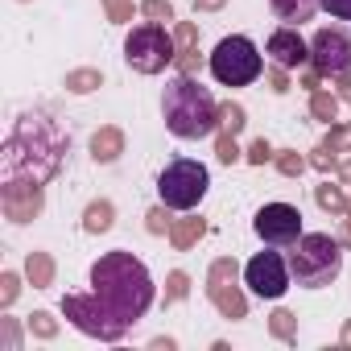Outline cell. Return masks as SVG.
I'll return each mask as SVG.
<instances>
[{
    "instance_id": "obj_11",
    "label": "cell",
    "mask_w": 351,
    "mask_h": 351,
    "mask_svg": "<svg viewBox=\"0 0 351 351\" xmlns=\"http://www.w3.org/2000/svg\"><path fill=\"white\" fill-rule=\"evenodd\" d=\"M310 66L322 79L351 75V34L347 29H318L310 38Z\"/></svg>"
},
{
    "instance_id": "obj_20",
    "label": "cell",
    "mask_w": 351,
    "mask_h": 351,
    "mask_svg": "<svg viewBox=\"0 0 351 351\" xmlns=\"http://www.w3.org/2000/svg\"><path fill=\"white\" fill-rule=\"evenodd\" d=\"M99 87H104V71H95V66H79V71L66 75V91L71 95H91Z\"/></svg>"
},
{
    "instance_id": "obj_5",
    "label": "cell",
    "mask_w": 351,
    "mask_h": 351,
    "mask_svg": "<svg viewBox=\"0 0 351 351\" xmlns=\"http://www.w3.org/2000/svg\"><path fill=\"white\" fill-rule=\"evenodd\" d=\"M62 314H66V322H71L75 330H83V335H91V339H99V343H120L124 330L132 326V322L120 318L95 289H91V293H66V298H62Z\"/></svg>"
},
{
    "instance_id": "obj_10",
    "label": "cell",
    "mask_w": 351,
    "mask_h": 351,
    "mask_svg": "<svg viewBox=\"0 0 351 351\" xmlns=\"http://www.w3.org/2000/svg\"><path fill=\"white\" fill-rule=\"evenodd\" d=\"M252 232L273 248H293L302 240V211L289 203H265L252 219Z\"/></svg>"
},
{
    "instance_id": "obj_29",
    "label": "cell",
    "mask_w": 351,
    "mask_h": 351,
    "mask_svg": "<svg viewBox=\"0 0 351 351\" xmlns=\"http://www.w3.org/2000/svg\"><path fill=\"white\" fill-rule=\"evenodd\" d=\"M215 157L223 161V165H236L244 153H240V145H236V136L232 132H219V141H215Z\"/></svg>"
},
{
    "instance_id": "obj_22",
    "label": "cell",
    "mask_w": 351,
    "mask_h": 351,
    "mask_svg": "<svg viewBox=\"0 0 351 351\" xmlns=\"http://www.w3.org/2000/svg\"><path fill=\"white\" fill-rule=\"evenodd\" d=\"M314 203H318L326 215H347V195H343L339 186H330V182L314 186Z\"/></svg>"
},
{
    "instance_id": "obj_7",
    "label": "cell",
    "mask_w": 351,
    "mask_h": 351,
    "mask_svg": "<svg viewBox=\"0 0 351 351\" xmlns=\"http://www.w3.org/2000/svg\"><path fill=\"white\" fill-rule=\"evenodd\" d=\"M173 58H178V42L173 34H165L161 21H145L124 38V62L136 75H161Z\"/></svg>"
},
{
    "instance_id": "obj_30",
    "label": "cell",
    "mask_w": 351,
    "mask_h": 351,
    "mask_svg": "<svg viewBox=\"0 0 351 351\" xmlns=\"http://www.w3.org/2000/svg\"><path fill=\"white\" fill-rule=\"evenodd\" d=\"M104 13L112 25H128L132 21V0H104Z\"/></svg>"
},
{
    "instance_id": "obj_37",
    "label": "cell",
    "mask_w": 351,
    "mask_h": 351,
    "mask_svg": "<svg viewBox=\"0 0 351 351\" xmlns=\"http://www.w3.org/2000/svg\"><path fill=\"white\" fill-rule=\"evenodd\" d=\"M269 87H273V91H277V95H285V91H289V87H293V83H289V71H285V66H277V62H273V66H269Z\"/></svg>"
},
{
    "instance_id": "obj_13",
    "label": "cell",
    "mask_w": 351,
    "mask_h": 351,
    "mask_svg": "<svg viewBox=\"0 0 351 351\" xmlns=\"http://www.w3.org/2000/svg\"><path fill=\"white\" fill-rule=\"evenodd\" d=\"M0 207H5V219L29 223V219L42 215L46 191H42V182H5V186H0Z\"/></svg>"
},
{
    "instance_id": "obj_31",
    "label": "cell",
    "mask_w": 351,
    "mask_h": 351,
    "mask_svg": "<svg viewBox=\"0 0 351 351\" xmlns=\"http://www.w3.org/2000/svg\"><path fill=\"white\" fill-rule=\"evenodd\" d=\"M169 228H173V219L165 215V203H161V207H153V211L145 215V232H149V236H165Z\"/></svg>"
},
{
    "instance_id": "obj_26",
    "label": "cell",
    "mask_w": 351,
    "mask_h": 351,
    "mask_svg": "<svg viewBox=\"0 0 351 351\" xmlns=\"http://www.w3.org/2000/svg\"><path fill=\"white\" fill-rule=\"evenodd\" d=\"M29 335H38V339H54V335H58V318H54L50 310H34V314H29Z\"/></svg>"
},
{
    "instance_id": "obj_38",
    "label": "cell",
    "mask_w": 351,
    "mask_h": 351,
    "mask_svg": "<svg viewBox=\"0 0 351 351\" xmlns=\"http://www.w3.org/2000/svg\"><path fill=\"white\" fill-rule=\"evenodd\" d=\"M310 165H314V169H322V173H326V169H339V161H335V153H330L326 145H318V149L310 153Z\"/></svg>"
},
{
    "instance_id": "obj_23",
    "label": "cell",
    "mask_w": 351,
    "mask_h": 351,
    "mask_svg": "<svg viewBox=\"0 0 351 351\" xmlns=\"http://www.w3.org/2000/svg\"><path fill=\"white\" fill-rule=\"evenodd\" d=\"M269 330H273V339L293 343V339H298V314H293V310H273V314H269Z\"/></svg>"
},
{
    "instance_id": "obj_19",
    "label": "cell",
    "mask_w": 351,
    "mask_h": 351,
    "mask_svg": "<svg viewBox=\"0 0 351 351\" xmlns=\"http://www.w3.org/2000/svg\"><path fill=\"white\" fill-rule=\"evenodd\" d=\"M112 223H116V207H112L108 199L87 203V211H83V232L99 236V232H112Z\"/></svg>"
},
{
    "instance_id": "obj_32",
    "label": "cell",
    "mask_w": 351,
    "mask_h": 351,
    "mask_svg": "<svg viewBox=\"0 0 351 351\" xmlns=\"http://www.w3.org/2000/svg\"><path fill=\"white\" fill-rule=\"evenodd\" d=\"M173 42H178V50H195L199 46V25L195 21H178L173 25Z\"/></svg>"
},
{
    "instance_id": "obj_36",
    "label": "cell",
    "mask_w": 351,
    "mask_h": 351,
    "mask_svg": "<svg viewBox=\"0 0 351 351\" xmlns=\"http://www.w3.org/2000/svg\"><path fill=\"white\" fill-rule=\"evenodd\" d=\"M244 157H248L252 165H265V161H273V145L261 136V141H252V145H248V153H244Z\"/></svg>"
},
{
    "instance_id": "obj_14",
    "label": "cell",
    "mask_w": 351,
    "mask_h": 351,
    "mask_svg": "<svg viewBox=\"0 0 351 351\" xmlns=\"http://www.w3.org/2000/svg\"><path fill=\"white\" fill-rule=\"evenodd\" d=\"M265 54H269L277 66H285V71H298L302 62H310V46L302 42V34H298L293 25H285V29H273V34H269V46H265Z\"/></svg>"
},
{
    "instance_id": "obj_34",
    "label": "cell",
    "mask_w": 351,
    "mask_h": 351,
    "mask_svg": "<svg viewBox=\"0 0 351 351\" xmlns=\"http://www.w3.org/2000/svg\"><path fill=\"white\" fill-rule=\"evenodd\" d=\"M141 13L149 21H173V5H169V0H141Z\"/></svg>"
},
{
    "instance_id": "obj_41",
    "label": "cell",
    "mask_w": 351,
    "mask_h": 351,
    "mask_svg": "<svg viewBox=\"0 0 351 351\" xmlns=\"http://www.w3.org/2000/svg\"><path fill=\"white\" fill-rule=\"evenodd\" d=\"M335 95L343 104H351V75H335Z\"/></svg>"
},
{
    "instance_id": "obj_35",
    "label": "cell",
    "mask_w": 351,
    "mask_h": 351,
    "mask_svg": "<svg viewBox=\"0 0 351 351\" xmlns=\"http://www.w3.org/2000/svg\"><path fill=\"white\" fill-rule=\"evenodd\" d=\"M0 347H5V351H17L21 347V326L13 318H0Z\"/></svg>"
},
{
    "instance_id": "obj_6",
    "label": "cell",
    "mask_w": 351,
    "mask_h": 351,
    "mask_svg": "<svg viewBox=\"0 0 351 351\" xmlns=\"http://www.w3.org/2000/svg\"><path fill=\"white\" fill-rule=\"evenodd\" d=\"M207 186H211V173H207V165L195 161V157L169 161V165L161 169V178H157V195H161V203H165L169 211H195V207L203 203Z\"/></svg>"
},
{
    "instance_id": "obj_16",
    "label": "cell",
    "mask_w": 351,
    "mask_h": 351,
    "mask_svg": "<svg viewBox=\"0 0 351 351\" xmlns=\"http://www.w3.org/2000/svg\"><path fill=\"white\" fill-rule=\"evenodd\" d=\"M203 236H207V219H203V215H186V219H173V228H169V244L178 248V252L195 248V244H199Z\"/></svg>"
},
{
    "instance_id": "obj_28",
    "label": "cell",
    "mask_w": 351,
    "mask_h": 351,
    "mask_svg": "<svg viewBox=\"0 0 351 351\" xmlns=\"http://www.w3.org/2000/svg\"><path fill=\"white\" fill-rule=\"evenodd\" d=\"M191 293V277L182 273V269H173L169 277H165V302H182Z\"/></svg>"
},
{
    "instance_id": "obj_43",
    "label": "cell",
    "mask_w": 351,
    "mask_h": 351,
    "mask_svg": "<svg viewBox=\"0 0 351 351\" xmlns=\"http://www.w3.org/2000/svg\"><path fill=\"white\" fill-rule=\"evenodd\" d=\"M223 5H228V0H195V13H215Z\"/></svg>"
},
{
    "instance_id": "obj_47",
    "label": "cell",
    "mask_w": 351,
    "mask_h": 351,
    "mask_svg": "<svg viewBox=\"0 0 351 351\" xmlns=\"http://www.w3.org/2000/svg\"><path fill=\"white\" fill-rule=\"evenodd\" d=\"M347 244H351V232H347Z\"/></svg>"
},
{
    "instance_id": "obj_18",
    "label": "cell",
    "mask_w": 351,
    "mask_h": 351,
    "mask_svg": "<svg viewBox=\"0 0 351 351\" xmlns=\"http://www.w3.org/2000/svg\"><path fill=\"white\" fill-rule=\"evenodd\" d=\"M318 5H322V0H269V9H273L281 21H289V25L310 21V17L318 13Z\"/></svg>"
},
{
    "instance_id": "obj_45",
    "label": "cell",
    "mask_w": 351,
    "mask_h": 351,
    "mask_svg": "<svg viewBox=\"0 0 351 351\" xmlns=\"http://www.w3.org/2000/svg\"><path fill=\"white\" fill-rule=\"evenodd\" d=\"M343 347H351V318L343 322Z\"/></svg>"
},
{
    "instance_id": "obj_46",
    "label": "cell",
    "mask_w": 351,
    "mask_h": 351,
    "mask_svg": "<svg viewBox=\"0 0 351 351\" xmlns=\"http://www.w3.org/2000/svg\"><path fill=\"white\" fill-rule=\"evenodd\" d=\"M343 223H347V232H351V199H347V219H343Z\"/></svg>"
},
{
    "instance_id": "obj_3",
    "label": "cell",
    "mask_w": 351,
    "mask_h": 351,
    "mask_svg": "<svg viewBox=\"0 0 351 351\" xmlns=\"http://www.w3.org/2000/svg\"><path fill=\"white\" fill-rule=\"evenodd\" d=\"M161 116H165V128L182 141H203L219 128V104L195 75H178L173 83H165Z\"/></svg>"
},
{
    "instance_id": "obj_12",
    "label": "cell",
    "mask_w": 351,
    "mask_h": 351,
    "mask_svg": "<svg viewBox=\"0 0 351 351\" xmlns=\"http://www.w3.org/2000/svg\"><path fill=\"white\" fill-rule=\"evenodd\" d=\"M244 281L256 298H269L277 302L285 289H289V265L281 261V252H256L244 269Z\"/></svg>"
},
{
    "instance_id": "obj_21",
    "label": "cell",
    "mask_w": 351,
    "mask_h": 351,
    "mask_svg": "<svg viewBox=\"0 0 351 351\" xmlns=\"http://www.w3.org/2000/svg\"><path fill=\"white\" fill-rule=\"evenodd\" d=\"M339 104H343V99H339L335 91H322V87H318V91H310V116H314V120H322V124H330V120L339 116Z\"/></svg>"
},
{
    "instance_id": "obj_33",
    "label": "cell",
    "mask_w": 351,
    "mask_h": 351,
    "mask_svg": "<svg viewBox=\"0 0 351 351\" xmlns=\"http://www.w3.org/2000/svg\"><path fill=\"white\" fill-rule=\"evenodd\" d=\"M17 293H21V277L17 273H0V306H13L17 302Z\"/></svg>"
},
{
    "instance_id": "obj_39",
    "label": "cell",
    "mask_w": 351,
    "mask_h": 351,
    "mask_svg": "<svg viewBox=\"0 0 351 351\" xmlns=\"http://www.w3.org/2000/svg\"><path fill=\"white\" fill-rule=\"evenodd\" d=\"M173 62H178L182 75H195V71H199V46H195V50H178V58H173Z\"/></svg>"
},
{
    "instance_id": "obj_17",
    "label": "cell",
    "mask_w": 351,
    "mask_h": 351,
    "mask_svg": "<svg viewBox=\"0 0 351 351\" xmlns=\"http://www.w3.org/2000/svg\"><path fill=\"white\" fill-rule=\"evenodd\" d=\"M25 281H29L34 289H50V285H54V256L42 252V248H34V252L25 256Z\"/></svg>"
},
{
    "instance_id": "obj_24",
    "label": "cell",
    "mask_w": 351,
    "mask_h": 351,
    "mask_svg": "<svg viewBox=\"0 0 351 351\" xmlns=\"http://www.w3.org/2000/svg\"><path fill=\"white\" fill-rule=\"evenodd\" d=\"M273 161H277L281 178H302V169L310 165V157H302L298 149H281V153H273Z\"/></svg>"
},
{
    "instance_id": "obj_2",
    "label": "cell",
    "mask_w": 351,
    "mask_h": 351,
    "mask_svg": "<svg viewBox=\"0 0 351 351\" xmlns=\"http://www.w3.org/2000/svg\"><path fill=\"white\" fill-rule=\"evenodd\" d=\"M91 289L128 322L145 318V310L153 306V277L149 269L132 256V252H104L91 265Z\"/></svg>"
},
{
    "instance_id": "obj_40",
    "label": "cell",
    "mask_w": 351,
    "mask_h": 351,
    "mask_svg": "<svg viewBox=\"0 0 351 351\" xmlns=\"http://www.w3.org/2000/svg\"><path fill=\"white\" fill-rule=\"evenodd\" d=\"M322 9L339 21H351V0H322Z\"/></svg>"
},
{
    "instance_id": "obj_44",
    "label": "cell",
    "mask_w": 351,
    "mask_h": 351,
    "mask_svg": "<svg viewBox=\"0 0 351 351\" xmlns=\"http://www.w3.org/2000/svg\"><path fill=\"white\" fill-rule=\"evenodd\" d=\"M339 182H343V186H351V157H347V161H339Z\"/></svg>"
},
{
    "instance_id": "obj_4",
    "label": "cell",
    "mask_w": 351,
    "mask_h": 351,
    "mask_svg": "<svg viewBox=\"0 0 351 351\" xmlns=\"http://www.w3.org/2000/svg\"><path fill=\"white\" fill-rule=\"evenodd\" d=\"M289 273L298 277V285L306 289H322L330 285L339 273H343V252H339V240H330L326 232H310L293 244L289 252Z\"/></svg>"
},
{
    "instance_id": "obj_42",
    "label": "cell",
    "mask_w": 351,
    "mask_h": 351,
    "mask_svg": "<svg viewBox=\"0 0 351 351\" xmlns=\"http://www.w3.org/2000/svg\"><path fill=\"white\" fill-rule=\"evenodd\" d=\"M298 87H306V91H318V87H322V75H318V71L310 66V71H306V75L298 79Z\"/></svg>"
},
{
    "instance_id": "obj_8",
    "label": "cell",
    "mask_w": 351,
    "mask_h": 351,
    "mask_svg": "<svg viewBox=\"0 0 351 351\" xmlns=\"http://www.w3.org/2000/svg\"><path fill=\"white\" fill-rule=\"evenodd\" d=\"M261 71H265V58L256 54V46L244 34H232L211 50V75L223 87H248L261 79Z\"/></svg>"
},
{
    "instance_id": "obj_27",
    "label": "cell",
    "mask_w": 351,
    "mask_h": 351,
    "mask_svg": "<svg viewBox=\"0 0 351 351\" xmlns=\"http://www.w3.org/2000/svg\"><path fill=\"white\" fill-rule=\"evenodd\" d=\"M322 145H326L330 153H347V149H351V120H347V124H330V132L322 136Z\"/></svg>"
},
{
    "instance_id": "obj_9",
    "label": "cell",
    "mask_w": 351,
    "mask_h": 351,
    "mask_svg": "<svg viewBox=\"0 0 351 351\" xmlns=\"http://www.w3.org/2000/svg\"><path fill=\"white\" fill-rule=\"evenodd\" d=\"M236 277H240V269H236L232 256H219V261L207 269V298H211V306H215L223 318H232V322L248 318V298H244V289L236 285Z\"/></svg>"
},
{
    "instance_id": "obj_15",
    "label": "cell",
    "mask_w": 351,
    "mask_h": 351,
    "mask_svg": "<svg viewBox=\"0 0 351 351\" xmlns=\"http://www.w3.org/2000/svg\"><path fill=\"white\" fill-rule=\"evenodd\" d=\"M120 153H124V128H116V124L95 128V136H91V157H95L99 165H112Z\"/></svg>"
},
{
    "instance_id": "obj_25",
    "label": "cell",
    "mask_w": 351,
    "mask_h": 351,
    "mask_svg": "<svg viewBox=\"0 0 351 351\" xmlns=\"http://www.w3.org/2000/svg\"><path fill=\"white\" fill-rule=\"evenodd\" d=\"M244 124H248V112H244L240 104H232V99H228V104H219V128H223V132L240 136V132H244Z\"/></svg>"
},
{
    "instance_id": "obj_1",
    "label": "cell",
    "mask_w": 351,
    "mask_h": 351,
    "mask_svg": "<svg viewBox=\"0 0 351 351\" xmlns=\"http://www.w3.org/2000/svg\"><path fill=\"white\" fill-rule=\"evenodd\" d=\"M66 149H71V136L58 128L54 116H46V112L17 116L13 132L5 136V149H0L5 182H42L46 186L50 178H58Z\"/></svg>"
}]
</instances>
